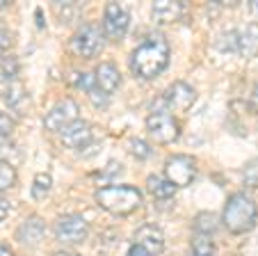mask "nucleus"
Listing matches in <instances>:
<instances>
[{"label": "nucleus", "mask_w": 258, "mask_h": 256, "mask_svg": "<svg viewBox=\"0 0 258 256\" xmlns=\"http://www.w3.org/2000/svg\"><path fill=\"white\" fill-rule=\"evenodd\" d=\"M169 67V44L162 37L142 41L131 55V71L142 80H153Z\"/></svg>", "instance_id": "nucleus-1"}, {"label": "nucleus", "mask_w": 258, "mask_h": 256, "mask_svg": "<svg viewBox=\"0 0 258 256\" xmlns=\"http://www.w3.org/2000/svg\"><path fill=\"white\" fill-rule=\"evenodd\" d=\"M258 222V206L247 192H235L229 197L222 213V224L229 229L231 233L240 236V233H247L256 227Z\"/></svg>", "instance_id": "nucleus-2"}, {"label": "nucleus", "mask_w": 258, "mask_h": 256, "mask_svg": "<svg viewBox=\"0 0 258 256\" xmlns=\"http://www.w3.org/2000/svg\"><path fill=\"white\" fill-rule=\"evenodd\" d=\"M96 201L112 215H131L140 208L142 192L133 185H103L96 190Z\"/></svg>", "instance_id": "nucleus-3"}, {"label": "nucleus", "mask_w": 258, "mask_h": 256, "mask_svg": "<svg viewBox=\"0 0 258 256\" xmlns=\"http://www.w3.org/2000/svg\"><path fill=\"white\" fill-rule=\"evenodd\" d=\"M103 44H105V34H103L101 25L96 23H85L76 30V34L71 37V50L78 58H96L103 50Z\"/></svg>", "instance_id": "nucleus-4"}, {"label": "nucleus", "mask_w": 258, "mask_h": 256, "mask_svg": "<svg viewBox=\"0 0 258 256\" xmlns=\"http://www.w3.org/2000/svg\"><path fill=\"white\" fill-rule=\"evenodd\" d=\"M149 135L160 144H171L180 137V124L171 112H151L146 119Z\"/></svg>", "instance_id": "nucleus-5"}, {"label": "nucleus", "mask_w": 258, "mask_h": 256, "mask_svg": "<svg viewBox=\"0 0 258 256\" xmlns=\"http://www.w3.org/2000/svg\"><path fill=\"white\" fill-rule=\"evenodd\" d=\"M165 179L174 188H185L197 179V160L192 156H171L165 163Z\"/></svg>", "instance_id": "nucleus-6"}, {"label": "nucleus", "mask_w": 258, "mask_h": 256, "mask_svg": "<svg viewBox=\"0 0 258 256\" xmlns=\"http://www.w3.org/2000/svg\"><path fill=\"white\" fill-rule=\"evenodd\" d=\"M128 25H131V14L126 7L119 3H107L103 12V34L112 41H119L126 37Z\"/></svg>", "instance_id": "nucleus-7"}, {"label": "nucleus", "mask_w": 258, "mask_h": 256, "mask_svg": "<svg viewBox=\"0 0 258 256\" xmlns=\"http://www.w3.org/2000/svg\"><path fill=\"white\" fill-rule=\"evenodd\" d=\"M78 115H80L78 103L73 101V98H62V101H57L48 112H46L44 126L53 133H62L69 124L78 121Z\"/></svg>", "instance_id": "nucleus-8"}, {"label": "nucleus", "mask_w": 258, "mask_h": 256, "mask_svg": "<svg viewBox=\"0 0 258 256\" xmlns=\"http://www.w3.org/2000/svg\"><path fill=\"white\" fill-rule=\"evenodd\" d=\"M87 233H89V224L85 222L83 215H76V213L62 215V218L55 222V236H57V240L67 242V245H78V242H83L85 238H87Z\"/></svg>", "instance_id": "nucleus-9"}, {"label": "nucleus", "mask_w": 258, "mask_h": 256, "mask_svg": "<svg viewBox=\"0 0 258 256\" xmlns=\"http://www.w3.org/2000/svg\"><path fill=\"white\" fill-rule=\"evenodd\" d=\"M59 137H62V144L67 146V149L80 151V149H87V146H92L94 128H92V124L78 119V121H73V124H69L67 128L59 133Z\"/></svg>", "instance_id": "nucleus-10"}, {"label": "nucleus", "mask_w": 258, "mask_h": 256, "mask_svg": "<svg viewBox=\"0 0 258 256\" xmlns=\"http://www.w3.org/2000/svg\"><path fill=\"white\" fill-rule=\"evenodd\" d=\"M162 101L169 110H190L192 103L197 101V92L192 85L183 80H176L165 94H162Z\"/></svg>", "instance_id": "nucleus-11"}, {"label": "nucleus", "mask_w": 258, "mask_h": 256, "mask_svg": "<svg viewBox=\"0 0 258 256\" xmlns=\"http://www.w3.org/2000/svg\"><path fill=\"white\" fill-rule=\"evenodd\" d=\"M135 245L140 247V249L149 251L151 256H156L165 249V233L158 227H153V224H144V227H140L135 233Z\"/></svg>", "instance_id": "nucleus-12"}, {"label": "nucleus", "mask_w": 258, "mask_h": 256, "mask_svg": "<svg viewBox=\"0 0 258 256\" xmlns=\"http://www.w3.org/2000/svg\"><path fill=\"white\" fill-rule=\"evenodd\" d=\"M94 80H96V87L101 89L103 94H110L114 92V89L121 85V73H119L117 64L112 62H101L96 67V71H94Z\"/></svg>", "instance_id": "nucleus-13"}, {"label": "nucleus", "mask_w": 258, "mask_h": 256, "mask_svg": "<svg viewBox=\"0 0 258 256\" xmlns=\"http://www.w3.org/2000/svg\"><path fill=\"white\" fill-rule=\"evenodd\" d=\"M151 12L158 23H174L187 12V5L180 0H158V3H153Z\"/></svg>", "instance_id": "nucleus-14"}, {"label": "nucleus", "mask_w": 258, "mask_h": 256, "mask_svg": "<svg viewBox=\"0 0 258 256\" xmlns=\"http://www.w3.org/2000/svg\"><path fill=\"white\" fill-rule=\"evenodd\" d=\"M44 233H46V224L39 215H30L23 224L19 227L16 231V238H19L23 245H39L44 240Z\"/></svg>", "instance_id": "nucleus-15"}, {"label": "nucleus", "mask_w": 258, "mask_h": 256, "mask_svg": "<svg viewBox=\"0 0 258 256\" xmlns=\"http://www.w3.org/2000/svg\"><path fill=\"white\" fill-rule=\"evenodd\" d=\"M238 53L242 58H253L258 53V23L244 25L242 32H238Z\"/></svg>", "instance_id": "nucleus-16"}, {"label": "nucleus", "mask_w": 258, "mask_h": 256, "mask_svg": "<svg viewBox=\"0 0 258 256\" xmlns=\"http://www.w3.org/2000/svg\"><path fill=\"white\" fill-rule=\"evenodd\" d=\"M146 185H149V192L153 194L156 199H171L176 192V188L165 179V176H149L146 179Z\"/></svg>", "instance_id": "nucleus-17"}, {"label": "nucleus", "mask_w": 258, "mask_h": 256, "mask_svg": "<svg viewBox=\"0 0 258 256\" xmlns=\"http://www.w3.org/2000/svg\"><path fill=\"white\" fill-rule=\"evenodd\" d=\"M19 73H21V64L14 55L7 53L5 58H0V80L5 82V85L7 82H14Z\"/></svg>", "instance_id": "nucleus-18"}, {"label": "nucleus", "mask_w": 258, "mask_h": 256, "mask_svg": "<svg viewBox=\"0 0 258 256\" xmlns=\"http://www.w3.org/2000/svg\"><path fill=\"white\" fill-rule=\"evenodd\" d=\"M3 98H5V103L10 108H19L21 103L25 101V87L19 80L7 82L5 87H3Z\"/></svg>", "instance_id": "nucleus-19"}, {"label": "nucleus", "mask_w": 258, "mask_h": 256, "mask_svg": "<svg viewBox=\"0 0 258 256\" xmlns=\"http://www.w3.org/2000/svg\"><path fill=\"white\" fill-rule=\"evenodd\" d=\"M215 229H217V215H215V213H201V215H197L195 231L199 233V236L210 238V233H213Z\"/></svg>", "instance_id": "nucleus-20"}, {"label": "nucleus", "mask_w": 258, "mask_h": 256, "mask_svg": "<svg viewBox=\"0 0 258 256\" xmlns=\"http://www.w3.org/2000/svg\"><path fill=\"white\" fill-rule=\"evenodd\" d=\"M16 185V169L12 163H5V160H0V192H5V190L14 188Z\"/></svg>", "instance_id": "nucleus-21"}, {"label": "nucleus", "mask_w": 258, "mask_h": 256, "mask_svg": "<svg viewBox=\"0 0 258 256\" xmlns=\"http://www.w3.org/2000/svg\"><path fill=\"white\" fill-rule=\"evenodd\" d=\"M190 256H217V249H215V242L206 236H199L195 242H192V251Z\"/></svg>", "instance_id": "nucleus-22"}, {"label": "nucleus", "mask_w": 258, "mask_h": 256, "mask_svg": "<svg viewBox=\"0 0 258 256\" xmlns=\"http://www.w3.org/2000/svg\"><path fill=\"white\" fill-rule=\"evenodd\" d=\"M50 188H53V179H50L48 174H37L34 176V183H32V197L34 199L48 197Z\"/></svg>", "instance_id": "nucleus-23"}, {"label": "nucleus", "mask_w": 258, "mask_h": 256, "mask_svg": "<svg viewBox=\"0 0 258 256\" xmlns=\"http://www.w3.org/2000/svg\"><path fill=\"white\" fill-rule=\"evenodd\" d=\"M128 151H131V153L135 156V158H140V160L151 158V153H153V149L149 146V142L137 140V137H133V140L128 142Z\"/></svg>", "instance_id": "nucleus-24"}, {"label": "nucleus", "mask_w": 258, "mask_h": 256, "mask_svg": "<svg viewBox=\"0 0 258 256\" xmlns=\"http://www.w3.org/2000/svg\"><path fill=\"white\" fill-rule=\"evenodd\" d=\"M219 39H222V41L217 44L219 50H224V53H238V32H235V30L224 32Z\"/></svg>", "instance_id": "nucleus-25"}, {"label": "nucleus", "mask_w": 258, "mask_h": 256, "mask_svg": "<svg viewBox=\"0 0 258 256\" xmlns=\"http://www.w3.org/2000/svg\"><path fill=\"white\" fill-rule=\"evenodd\" d=\"M55 10H57L59 19H62L64 23H71V21L80 14V7H76L73 3H69V0H67V3H57V5H55Z\"/></svg>", "instance_id": "nucleus-26"}, {"label": "nucleus", "mask_w": 258, "mask_h": 256, "mask_svg": "<svg viewBox=\"0 0 258 256\" xmlns=\"http://www.w3.org/2000/svg\"><path fill=\"white\" fill-rule=\"evenodd\" d=\"M14 131V121L12 117H7L5 112H0V140H7V135Z\"/></svg>", "instance_id": "nucleus-27"}, {"label": "nucleus", "mask_w": 258, "mask_h": 256, "mask_svg": "<svg viewBox=\"0 0 258 256\" xmlns=\"http://www.w3.org/2000/svg\"><path fill=\"white\" fill-rule=\"evenodd\" d=\"M10 48H12V34H10V30L0 28V58H5Z\"/></svg>", "instance_id": "nucleus-28"}, {"label": "nucleus", "mask_w": 258, "mask_h": 256, "mask_svg": "<svg viewBox=\"0 0 258 256\" xmlns=\"http://www.w3.org/2000/svg\"><path fill=\"white\" fill-rule=\"evenodd\" d=\"M89 98H92V103H96V106H105L107 103V94H103L98 87L89 92Z\"/></svg>", "instance_id": "nucleus-29"}, {"label": "nucleus", "mask_w": 258, "mask_h": 256, "mask_svg": "<svg viewBox=\"0 0 258 256\" xmlns=\"http://www.w3.org/2000/svg\"><path fill=\"white\" fill-rule=\"evenodd\" d=\"M7 215H10V201H7V199L0 194V222H3Z\"/></svg>", "instance_id": "nucleus-30"}, {"label": "nucleus", "mask_w": 258, "mask_h": 256, "mask_svg": "<svg viewBox=\"0 0 258 256\" xmlns=\"http://www.w3.org/2000/svg\"><path fill=\"white\" fill-rule=\"evenodd\" d=\"M126 256H151V254H149V251H144V249H140L137 245H133L131 249H128V254H126Z\"/></svg>", "instance_id": "nucleus-31"}, {"label": "nucleus", "mask_w": 258, "mask_h": 256, "mask_svg": "<svg viewBox=\"0 0 258 256\" xmlns=\"http://www.w3.org/2000/svg\"><path fill=\"white\" fill-rule=\"evenodd\" d=\"M0 256H14V251H12L7 245H0Z\"/></svg>", "instance_id": "nucleus-32"}, {"label": "nucleus", "mask_w": 258, "mask_h": 256, "mask_svg": "<svg viewBox=\"0 0 258 256\" xmlns=\"http://www.w3.org/2000/svg\"><path fill=\"white\" fill-rule=\"evenodd\" d=\"M53 256H80V254H73V251H57V254Z\"/></svg>", "instance_id": "nucleus-33"}, {"label": "nucleus", "mask_w": 258, "mask_h": 256, "mask_svg": "<svg viewBox=\"0 0 258 256\" xmlns=\"http://www.w3.org/2000/svg\"><path fill=\"white\" fill-rule=\"evenodd\" d=\"M253 103H256V106H258V85H256V87H253Z\"/></svg>", "instance_id": "nucleus-34"}, {"label": "nucleus", "mask_w": 258, "mask_h": 256, "mask_svg": "<svg viewBox=\"0 0 258 256\" xmlns=\"http://www.w3.org/2000/svg\"><path fill=\"white\" fill-rule=\"evenodd\" d=\"M251 10H253V12H258V3H251Z\"/></svg>", "instance_id": "nucleus-35"}]
</instances>
